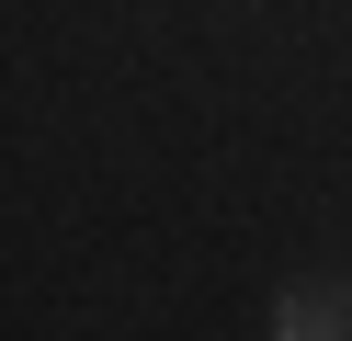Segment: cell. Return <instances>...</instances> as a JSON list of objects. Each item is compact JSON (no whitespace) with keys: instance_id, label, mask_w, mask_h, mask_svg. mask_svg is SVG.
<instances>
[{"instance_id":"1","label":"cell","mask_w":352,"mask_h":341,"mask_svg":"<svg viewBox=\"0 0 352 341\" xmlns=\"http://www.w3.org/2000/svg\"><path fill=\"white\" fill-rule=\"evenodd\" d=\"M273 341H352V285L341 273H307L273 296Z\"/></svg>"}]
</instances>
